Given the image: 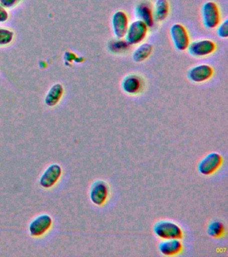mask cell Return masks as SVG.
<instances>
[{
    "label": "cell",
    "mask_w": 228,
    "mask_h": 257,
    "mask_svg": "<svg viewBox=\"0 0 228 257\" xmlns=\"http://www.w3.org/2000/svg\"><path fill=\"white\" fill-rule=\"evenodd\" d=\"M153 232L162 239L177 238L183 237V231L179 225L172 221L162 220L154 224Z\"/></svg>",
    "instance_id": "obj_1"
},
{
    "label": "cell",
    "mask_w": 228,
    "mask_h": 257,
    "mask_svg": "<svg viewBox=\"0 0 228 257\" xmlns=\"http://www.w3.org/2000/svg\"><path fill=\"white\" fill-rule=\"evenodd\" d=\"M201 17L204 26L209 29L217 27L220 23L219 8L213 2H207L201 8Z\"/></svg>",
    "instance_id": "obj_2"
},
{
    "label": "cell",
    "mask_w": 228,
    "mask_h": 257,
    "mask_svg": "<svg viewBox=\"0 0 228 257\" xmlns=\"http://www.w3.org/2000/svg\"><path fill=\"white\" fill-rule=\"evenodd\" d=\"M148 28L149 27L147 24L144 23L141 20H137L132 22L129 25L126 32L125 36L126 40L128 43L132 45L141 43L147 36Z\"/></svg>",
    "instance_id": "obj_3"
},
{
    "label": "cell",
    "mask_w": 228,
    "mask_h": 257,
    "mask_svg": "<svg viewBox=\"0 0 228 257\" xmlns=\"http://www.w3.org/2000/svg\"><path fill=\"white\" fill-rule=\"evenodd\" d=\"M223 159L221 155L213 152L206 155L198 164V170L201 174L209 176L213 174L221 166Z\"/></svg>",
    "instance_id": "obj_4"
},
{
    "label": "cell",
    "mask_w": 228,
    "mask_h": 257,
    "mask_svg": "<svg viewBox=\"0 0 228 257\" xmlns=\"http://www.w3.org/2000/svg\"><path fill=\"white\" fill-rule=\"evenodd\" d=\"M170 34L175 47L180 51L187 49L190 44L187 30L181 24H175L171 26Z\"/></svg>",
    "instance_id": "obj_5"
},
{
    "label": "cell",
    "mask_w": 228,
    "mask_h": 257,
    "mask_svg": "<svg viewBox=\"0 0 228 257\" xmlns=\"http://www.w3.org/2000/svg\"><path fill=\"white\" fill-rule=\"evenodd\" d=\"M109 186L103 180L95 181L90 190V198L97 206H102L107 200L109 196Z\"/></svg>",
    "instance_id": "obj_6"
},
{
    "label": "cell",
    "mask_w": 228,
    "mask_h": 257,
    "mask_svg": "<svg viewBox=\"0 0 228 257\" xmlns=\"http://www.w3.org/2000/svg\"><path fill=\"white\" fill-rule=\"evenodd\" d=\"M188 49L191 55L195 57H203L213 53L216 49V45L212 40H200L189 44Z\"/></svg>",
    "instance_id": "obj_7"
},
{
    "label": "cell",
    "mask_w": 228,
    "mask_h": 257,
    "mask_svg": "<svg viewBox=\"0 0 228 257\" xmlns=\"http://www.w3.org/2000/svg\"><path fill=\"white\" fill-rule=\"evenodd\" d=\"M53 219L48 214H41L32 221L29 226L30 233L33 236H41L51 228Z\"/></svg>",
    "instance_id": "obj_8"
},
{
    "label": "cell",
    "mask_w": 228,
    "mask_h": 257,
    "mask_svg": "<svg viewBox=\"0 0 228 257\" xmlns=\"http://www.w3.org/2000/svg\"><path fill=\"white\" fill-rule=\"evenodd\" d=\"M62 168L59 164H52L48 167L40 179V184L45 188H50L61 178Z\"/></svg>",
    "instance_id": "obj_9"
},
{
    "label": "cell",
    "mask_w": 228,
    "mask_h": 257,
    "mask_svg": "<svg viewBox=\"0 0 228 257\" xmlns=\"http://www.w3.org/2000/svg\"><path fill=\"white\" fill-rule=\"evenodd\" d=\"M112 26L114 34L117 38L125 37L129 27V19L127 14L123 11L115 12L112 18Z\"/></svg>",
    "instance_id": "obj_10"
},
{
    "label": "cell",
    "mask_w": 228,
    "mask_h": 257,
    "mask_svg": "<svg viewBox=\"0 0 228 257\" xmlns=\"http://www.w3.org/2000/svg\"><path fill=\"white\" fill-rule=\"evenodd\" d=\"M213 68L208 64H199L194 66L187 73L188 78L194 82H203L209 80L213 75Z\"/></svg>",
    "instance_id": "obj_11"
},
{
    "label": "cell",
    "mask_w": 228,
    "mask_h": 257,
    "mask_svg": "<svg viewBox=\"0 0 228 257\" xmlns=\"http://www.w3.org/2000/svg\"><path fill=\"white\" fill-rule=\"evenodd\" d=\"M136 17L147 24L148 27L153 25V10L149 2H140L135 8Z\"/></svg>",
    "instance_id": "obj_12"
},
{
    "label": "cell",
    "mask_w": 228,
    "mask_h": 257,
    "mask_svg": "<svg viewBox=\"0 0 228 257\" xmlns=\"http://www.w3.org/2000/svg\"><path fill=\"white\" fill-rule=\"evenodd\" d=\"M183 249V244L179 239H164L159 244V250L165 256H174L179 254Z\"/></svg>",
    "instance_id": "obj_13"
},
{
    "label": "cell",
    "mask_w": 228,
    "mask_h": 257,
    "mask_svg": "<svg viewBox=\"0 0 228 257\" xmlns=\"http://www.w3.org/2000/svg\"><path fill=\"white\" fill-rule=\"evenodd\" d=\"M124 91L130 94H137L141 91L142 80L139 76L135 74H130L124 78L121 84Z\"/></svg>",
    "instance_id": "obj_14"
},
{
    "label": "cell",
    "mask_w": 228,
    "mask_h": 257,
    "mask_svg": "<svg viewBox=\"0 0 228 257\" xmlns=\"http://www.w3.org/2000/svg\"><path fill=\"white\" fill-rule=\"evenodd\" d=\"M64 93V88L61 84H57L51 88L45 98L46 104L49 106H54L59 103Z\"/></svg>",
    "instance_id": "obj_15"
},
{
    "label": "cell",
    "mask_w": 228,
    "mask_h": 257,
    "mask_svg": "<svg viewBox=\"0 0 228 257\" xmlns=\"http://www.w3.org/2000/svg\"><path fill=\"white\" fill-rule=\"evenodd\" d=\"M169 12V4L167 0H157L153 9L154 20L163 21Z\"/></svg>",
    "instance_id": "obj_16"
},
{
    "label": "cell",
    "mask_w": 228,
    "mask_h": 257,
    "mask_svg": "<svg viewBox=\"0 0 228 257\" xmlns=\"http://www.w3.org/2000/svg\"><path fill=\"white\" fill-rule=\"evenodd\" d=\"M153 46L151 44L144 43L141 44L138 48H136L133 54V59L136 62L144 61L149 57L152 51H153Z\"/></svg>",
    "instance_id": "obj_17"
},
{
    "label": "cell",
    "mask_w": 228,
    "mask_h": 257,
    "mask_svg": "<svg viewBox=\"0 0 228 257\" xmlns=\"http://www.w3.org/2000/svg\"><path fill=\"white\" fill-rule=\"evenodd\" d=\"M224 230L223 223L219 220H213L208 225L207 232L210 236L219 238L223 236Z\"/></svg>",
    "instance_id": "obj_18"
},
{
    "label": "cell",
    "mask_w": 228,
    "mask_h": 257,
    "mask_svg": "<svg viewBox=\"0 0 228 257\" xmlns=\"http://www.w3.org/2000/svg\"><path fill=\"white\" fill-rule=\"evenodd\" d=\"M14 32L5 28H0V46L8 45L13 42Z\"/></svg>",
    "instance_id": "obj_19"
},
{
    "label": "cell",
    "mask_w": 228,
    "mask_h": 257,
    "mask_svg": "<svg viewBox=\"0 0 228 257\" xmlns=\"http://www.w3.org/2000/svg\"><path fill=\"white\" fill-rule=\"evenodd\" d=\"M217 33L220 38H226L228 36V20L222 22L217 26Z\"/></svg>",
    "instance_id": "obj_20"
},
{
    "label": "cell",
    "mask_w": 228,
    "mask_h": 257,
    "mask_svg": "<svg viewBox=\"0 0 228 257\" xmlns=\"http://www.w3.org/2000/svg\"><path fill=\"white\" fill-rule=\"evenodd\" d=\"M129 44L127 42L117 41L114 42L111 44V50L114 52L121 51V50L126 49Z\"/></svg>",
    "instance_id": "obj_21"
},
{
    "label": "cell",
    "mask_w": 228,
    "mask_h": 257,
    "mask_svg": "<svg viewBox=\"0 0 228 257\" xmlns=\"http://www.w3.org/2000/svg\"><path fill=\"white\" fill-rule=\"evenodd\" d=\"M20 0H0V4L5 8H11L17 5Z\"/></svg>",
    "instance_id": "obj_22"
},
{
    "label": "cell",
    "mask_w": 228,
    "mask_h": 257,
    "mask_svg": "<svg viewBox=\"0 0 228 257\" xmlns=\"http://www.w3.org/2000/svg\"><path fill=\"white\" fill-rule=\"evenodd\" d=\"M9 13L5 8H4L3 6L0 4V22H5L9 19Z\"/></svg>",
    "instance_id": "obj_23"
}]
</instances>
